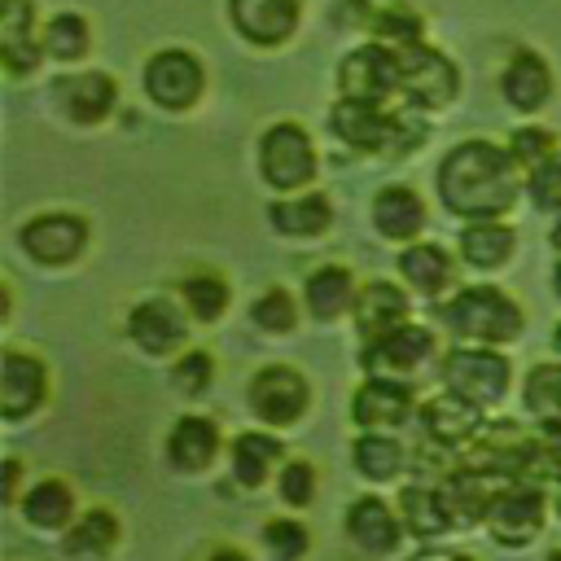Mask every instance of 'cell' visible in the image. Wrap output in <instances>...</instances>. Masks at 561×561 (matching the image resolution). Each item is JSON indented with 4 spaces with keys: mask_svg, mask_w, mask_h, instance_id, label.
I'll return each mask as SVG.
<instances>
[{
    "mask_svg": "<svg viewBox=\"0 0 561 561\" xmlns=\"http://www.w3.org/2000/svg\"><path fill=\"white\" fill-rule=\"evenodd\" d=\"M438 316L456 337H469V342H508L522 333V307L491 285L460 289L451 302L438 307Z\"/></svg>",
    "mask_w": 561,
    "mask_h": 561,
    "instance_id": "cell-2",
    "label": "cell"
},
{
    "mask_svg": "<svg viewBox=\"0 0 561 561\" xmlns=\"http://www.w3.org/2000/svg\"><path fill=\"white\" fill-rule=\"evenodd\" d=\"M346 535L368 552H390L399 543V517L386 508V500L364 495L346 508Z\"/></svg>",
    "mask_w": 561,
    "mask_h": 561,
    "instance_id": "cell-20",
    "label": "cell"
},
{
    "mask_svg": "<svg viewBox=\"0 0 561 561\" xmlns=\"http://www.w3.org/2000/svg\"><path fill=\"white\" fill-rule=\"evenodd\" d=\"M351 416H355V425H364V430H377V425H403L408 416H412V390H408V381H394V377H381V373H373L359 390H355V399H351Z\"/></svg>",
    "mask_w": 561,
    "mask_h": 561,
    "instance_id": "cell-11",
    "label": "cell"
},
{
    "mask_svg": "<svg viewBox=\"0 0 561 561\" xmlns=\"http://www.w3.org/2000/svg\"><path fill=\"white\" fill-rule=\"evenodd\" d=\"M399 508H403V526L412 535H443L451 526V517H456L447 491H434V486H408Z\"/></svg>",
    "mask_w": 561,
    "mask_h": 561,
    "instance_id": "cell-27",
    "label": "cell"
},
{
    "mask_svg": "<svg viewBox=\"0 0 561 561\" xmlns=\"http://www.w3.org/2000/svg\"><path fill=\"white\" fill-rule=\"evenodd\" d=\"M22 513L31 526H44V530H57L70 522L75 513V491L61 482V478H39L26 495H22Z\"/></svg>",
    "mask_w": 561,
    "mask_h": 561,
    "instance_id": "cell-26",
    "label": "cell"
},
{
    "mask_svg": "<svg viewBox=\"0 0 561 561\" xmlns=\"http://www.w3.org/2000/svg\"><path fill=\"white\" fill-rule=\"evenodd\" d=\"M403 316H408V298H403V289H394L386 280L364 285L359 298H355V324H359L364 337H377V333L403 324Z\"/></svg>",
    "mask_w": 561,
    "mask_h": 561,
    "instance_id": "cell-24",
    "label": "cell"
},
{
    "mask_svg": "<svg viewBox=\"0 0 561 561\" xmlns=\"http://www.w3.org/2000/svg\"><path fill=\"white\" fill-rule=\"evenodd\" d=\"M526 408L539 421H561V364H539L526 377Z\"/></svg>",
    "mask_w": 561,
    "mask_h": 561,
    "instance_id": "cell-35",
    "label": "cell"
},
{
    "mask_svg": "<svg viewBox=\"0 0 561 561\" xmlns=\"http://www.w3.org/2000/svg\"><path fill=\"white\" fill-rule=\"evenodd\" d=\"M381 35H390V39H399V44L408 48V44H416L421 22H416L412 13H386V18H381Z\"/></svg>",
    "mask_w": 561,
    "mask_h": 561,
    "instance_id": "cell-44",
    "label": "cell"
},
{
    "mask_svg": "<svg viewBox=\"0 0 561 561\" xmlns=\"http://www.w3.org/2000/svg\"><path fill=\"white\" fill-rule=\"evenodd\" d=\"M486 526H491V535L500 543H526V539H535L539 526H543V495L530 482L500 486V495L486 508Z\"/></svg>",
    "mask_w": 561,
    "mask_h": 561,
    "instance_id": "cell-9",
    "label": "cell"
},
{
    "mask_svg": "<svg viewBox=\"0 0 561 561\" xmlns=\"http://www.w3.org/2000/svg\"><path fill=\"white\" fill-rule=\"evenodd\" d=\"M478 408H482V403H473V399L447 390V394H438V399H430V403L421 408V430H425L434 443L456 447V443H465L469 434H478V425H482Z\"/></svg>",
    "mask_w": 561,
    "mask_h": 561,
    "instance_id": "cell-16",
    "label": "cell"
},
{
    "mask_svg": "<svg viewBox=\"0 0 561 561\" xmlns=\"http://www.w3.org/2000/svg\"><path fill=\"white\" fill-rule=\"evenodd\" d=\"M48 394V373L35 355L26 351H4V373H0V412L4 421H22L35 412Z\"/></svg>",
    "mask_w": 561,
    "mask_h": 561,
    "instance_id": "cell-10",
    "label": "cell"
},
{
    "mask_svg": "<svg viewBox=\"0 0 561 561\" xmlns=\"http://www.w3.org/2000/svg\"><path fill=\"white\" fill-rule=\"evenodd\" d=\"M259 171L276 188H298L316 175V149L298 123H276L263 131L259 145Z\"/></svg>",
    "mask_w": 561,
    "mask_h": 561,
    "instance_id": "cell-3",
    "label": "cell"
},
{
    "mask_svg": "<svg viewBox=\"0 0 561 561\" xmlns=\"http://www.w3.org/2000/svg\"><path fill=\"white\" fill-rule=\"evenodd\" d=\"M443 386L473 399V403H495L508 386V359L500 351H473V346H456L443 359Z\"/></svg>",
    "mask_w": 561,
    "mask_h": 561,
    "instance_id": "cell-4",
    "label": "cell"
},
{
    "mask_svg": "<svg viewBox=\"0 0 561 561\" xmlns=\"http://www.w3.org/2000/svg\"><path fill=\"white\" fill-rule=\"evenodd\" d=\"M552 346H557V351H561V324H557V333H552Z\"/></svg>",
    "mask_w": 561,
    "mask_h": 561,
    "instance_id": "cell-48",
    "label": "cell"
},
{
    "mask_svg": "<svg viewBox=\"0 0 561 561\" xmlns=\"http://www.w3.org/2000/svg\"><path fill=\"white\" fill-rule=\"evenodd\" d=\"M451 561H473V557H451Z\"/></svg>",
    "mask_w": 561,
    "mask_h": 561,
    "instance_id": "cell-52",
    "label": "cell"
},
{
    "mask_svg": "<svg viewBox=\"0 0 561 561\" xmlns=\"http://www.w3.org/2000/svg\"><path fill=\"white\" fill-rule=\"evenodd\" d=\"M263 539H267V548H272L280 561H298V557L307 552V530H302V522H289V517L267 522V526H263Z\"/></svg>",
    "mask_w": 561,
    "mask_h": 561,
    "instance_id": "cell-39",
    "label": "cell"
},
{
    "mask_svg": "<svg viewBox=\"0 0 561 561\" xmlns=\"http://www.w3.org/2000/svg\"><path fill=\"white\" fill-rule=\"evenodd\" d=\"M337 83H342V96H351V101H373V105H377V101H386L390 92L403 88L399 53L368 44V48H359V53H351V57L342 61Z\"/></svg>",
    "mask_w": 561,
    "mask_h": 561,
    "instance_id": "cell-6",
    "label": "cell"
},
{
    "mask_svg": "<svg viewBox=\"0 0 561 561\" xmlns=\"http://www.w3.org/2000/svg\"><path fill=\"white\" fill-rule=\"evenodd\" d=\"M202 561H250L245 552H237V548H210Z\"/></svg>",
    "mask_w": 561,
    "mask_h": 561,
    "instance_id": "cell-45",
    "label": "cell"
},
{
    "mask_svg": "<svg viewBox=\"0 0 561 561\" xmlns=\"http://www.w3.org/2000/svg\"><path fill=\"white\" fill-rule=\"evenodd\" d=\"M552 241H557V245H561V224H557V228H552Z\"/></svg>",
    "mask_w": 561,
    "mask_h": 561,
    "instance_id": "cell-49",
    "label": "cell"
},
{
    "mask_svg": "<svg viewBox=\"0 0 561 561\" xmlns=\"http://www.w3.org/2000/svg\"><path fill=\"white\" fill-rule=\"evenodd\" d=\"M399 70H403V88L399 92L412 105H447L456 96V83H460L456 66L443 53L425 48V44H408L399 53Z\"/></svg>",
    "mask_w": 561,
    "mask_h": 561,
    "instance_id": "cell-7",
    "label": "cell"
},
{
    "mask_svg": "<svg viewBox=\"0 0 561 561\" xmlns=\"http://www.w3.org/2000/svg\"><path fill=\"white\" fill-rule=\"evenodd\" d=\"M430 351H434L430 329H421V324H408V320H403V324H394V329H386V333L368 337L364 368H368V373H408V368H416Z\"/></svg>",
    "mask_w": 561,
    "mask_h": 561,
    "instance_id": "cell-13",
    "label": "cell"
},
{
    "mask_svg": "<svg viewBox=\"0 0 561 561\" xmlns=\"http://www.w3.org/2000/svg\"><path fill=\"white\" fill-rule=\"evenodd\" d=\"M307 307L320 320H337L351 307V272L346 267H316L307 276Z\"/></svg>",
    "mask_w": 561,
    "mask_h": 561,
    "instance_id": "cell-32",
    "label": "cell"
},
{
    "mask_svg": "<svg viewBox=\"0 0 561 561\" xmlns=\"http://www.w3.org/2000/svg\"><path fill=\"white\" fill-rule=\"evenodd\" d=\"M495 482H491V469H460L451 482H447V500H451V513L465 517V522H486V508L495 500Z\"/></svg>",
    "mask_w": 561,
    "mask_h": 561,
    "instance_id": "cell-30",
    "label": "cell"
},
{
    "mask_svg": "<svg viewBox=\"0 0 561 561\" xmlns=\"http://www.w3.org/2000/svg\"><path fill=\"white\" fill-rule=\"evenodd\" d=\"M180 289H184V307H188L197 320H219L224 307H228V285H224L219 276H210V272L188 276Z\"/></svg>",
    "mask_w": 561,
    "mask_h": 561,
    "instance_id": "cell-36",
    "label": "cell"
},
{
    "mask_svg": "<svg viewBox=\"0 0 561 561\" xmlns=\"http://www.w3.org/2000/svg\"><path fill=\"white\" fill-rule=\"evenodd\" d=\"M219 451V425L206 421V416H180L175 430L167 434V460L184 473L193 469H206Z\"/></svg>",
    "mask_w": 561,
    "mask_h": 561,
    "instance_id": "cell-19",
    "label": "cell"
},
{
    "mask_svg": "<svg viewBox=\"0 0 561 561\" xmlns=\"http://www.w3.org/2000/svg\"><path fill=\"white\" fill-rule=\"evenodd\" d=\"M276 491H280L285 504H307L311 491H316V469H311L307 460H289V465H280Z\"/></svg>",
    "mask_w": 561,
    "mask_h": 561,
    "instance_id": "cell-42",
    "label": "cell"
},
{
    "mask_svg": "<svg viewBox=\"0 0 561 561\" xmlns=\"http://www.w3.org/2000/svg\"><path fill=\"white\" fill-rule=\"evenodd\" d=\"M557 513H561V486H557Z\"/></svg>",
    "mask_w": 561,
    "mask_h": 561,
    "instance_id": "cell-50",
    "label": "cell"
},
{
    "mask_svg": "<svg viewBox=\"0 0 561 561\" xmlns=\"http://www.w3.org/2000/svg\"><path fill=\"white\" fill-rule=\"evenodd\" d=\"M83 241H88V228H83L79 215H39V219H31L22 228L26 254L39 259V263H53V267L79 259Z\"/></svg>",
    "mask_w": 561,
    "mask_h": 561,
    "instance_id": "cell-12",
    "label": "cell"
},
{
    "mask_svg": "<svg viewBox=\"0 0 561 561\" xmlns=\"http://www.w3.org/2000/svg\"><path fill=\"white\" fill-rule=\"evenodd\" d=\"M307 403H311V390H307L302 373L289 368V364H267V368H259L254 381H250V408H254L263 421H272V425L298 421V416L307 412Z\"/></svg>",
    "mask_w": 561,
    "mask_h": 561,
    "instance_id": "cell-5",
    "label": "cell"
},
{
    "mask_svg": "<svg viewBox=\"0 0 561 561\" xmlns=\"http://www.w3.org/2000/svg\"><path fill=\"white\" fill-rule=\"evenodd\" d=\"M508 153L517 158V167L535 171V167H539V162H548L557 149H552V136H548V131H539V127H522V131H513Z\"/></svg>",
    "mask_w": 561,
    "mask_h": 561,
    "instance_id": "cell-40",
    "label": "cell"
},
{
    "mask_svg": "<svg viewBox=\"0 0 561 561\" xmlns=\"http://www.w3.org/2000/svg\"><path fill=\"white\" fill-rule=\"evenodd\" d=\"M355 465H359L364 478L386 482V478H394L403 469V447L394 438H386V434H359L355 438Z\"/></svg>",
    "mask_w": 561,
    "mask_h": 561,
    "instance_id": "cell-34",
    "label": "cell"
},
{
    "mask_svg": "<svg viewBox=\"0 0 561 561\" xmlns=\"http://www.w3.org/2000/svg\"><path fill=\"white\" fill-rule=\"evenodd\" d=\"M530 197L543 210H561V153H552L530 171Z\"/></svg>",
    "mask_w": 561,
    "mask_h": 561,
    "instance_id": "cell-41",
    "label": "cell"
},
{
    "mask_svg": "<svg viewBox=\"0 0 561 561\" xmlns=\"http://www.w3.org/2000/svg\"><path fill=\"white\" fill-rule=\"evenodd\" d=\"M114 539H118V522H114V513H110V508H88V513L70 526V535H66V552H75V557H101V552L114 548Z\"/></svg>",
    "mask_w": 561,
    "mask_h": 561,
    "instance_id": "cell-33",
    "label": "cell"
},
{
    "mask_svg": "<svg viewBox=\"0 0 561 561\" xmlns=\"http://www.w3.org/2000/svg\"><path fill=\"white\" fill-rule=\"evenodd\" d=\"M548 561H561V552H552V557H548Z\"/></svg>",
    "mask_w": 561,
    "mask_h": 561,
    "instance_id": "cell-51",
    "label": "cell"
},
{
    "mask_svg": "<svg viewBox=\"0 0 561 561\" xmlns=\"http://www.w3.org/2000/svg\"><path fill=\"white\" fill-rule=\"evenodd\" d=\"M13 495H18V460L4 465V500H13Z\"/></svg>",
    "mask_w": 561,
    "mask_h": 561,
    "instance_id": "cell-46",
    "label": "cell"
},
{
    "mask_svg": "<svg viewBox=\"0 0 561 561\" xmlns=\"http://www.w3.org/2000/svg\"><path fill=\"white\" fill-rule=\"evenodd\" d=\"M127 333L140 351L149 355H171L180 342H184V320L175 316L171 302H136L131 316H127Z\"/></svg>",
    "mask_w": 561,
    "mask_h": 561,
    "instance_id": "cell-18",
    "label": "cell"
},
{
    "mask_svg": "<svg viewBox=\"0 0 561 561\" xmlns=\"http://www.w3.org/2000/svg\"><path fill=\"white\" fill-rule=\"evenodd\" d=\"M500 88H504V101H508V105H517V110H539V105L548 101V92H552V75H548V66H543L539 53H517V57L508 61Z\"/></svg>",
    "mask_w": 561,
    "mask_h": 561,
    "instance_id": "cell-23",
    "label": "cell"
},
{
    "mask_svg": "<svg viewBox=\"0 0 561 561\" xmlns=\"http://www.w3.org/2000/svg\"><path fill=\"white\" fill-rule=\"evenodd\" d=\"M210 377H215V359H210L206 351H188V355L175 364V386H184L188 394H197L202 386H210Z\"/></svg>",
    "mask_w": 561,
    "mask_h": 561,
    "instance_id": "cell-43",
    "label": "cell"
},
{
    "mask_svg": "<svg viewBox=\"0 0 561 561\" xmlns=\"http://www.w3.org/2000/svg\"><path fill=\"white\" fill-rule=\"evenodd\" d=\"M552 285H557V294H561V263H557V272H552Z\"/></svg>",
    "mask_w": 561,
    "mask_h": 561,
    "instance_id": "cell-47",
    "label": "cell"
},
{
    "mask_svg": "<svg viewBox=\"0 0 561 561\" xmlns=\"http://www.w3.org/2000/svg\"><path fill=\"white\" fill-rule=\"evenodd\" d=\"M460 254L473 267H500L513 254V228H504L500 219H473L460 232Z\"/></svg>",
    "mask_w": 561,
    "mask_h": 561,
    "instance_id": "cell-28",
    "label": "cell"
},
{
    "mask_svg": "<svg viewBox=\"0 0 561 561\" xmlns=\"http://www.w3.org/2000/svg\"><path fill=\"white\" fill-rule=\"evenodd\" d=\"M272 215V228L276 232H289V237H316V232H324L329 228V219H333V210H329V197H320V193H307V197H294V202H276V206H267Z\"/></svg>",
    "mask_w": 561,
    "mask_h": 561,
    "instance_id": "cell-29",
    "label": "cell"
},
{
    "mask_svg": "<svg viewBox=\"0 0 561 561\" xmlns=\"http://www.w3.org/2000/svg\"><path fill=\"white\" fill-rule=\"evenodd\" d=\"M0 57L13 75L35 70L39 48L31 35V4L26 0H0Z\"/></svg>",
    "mask_w": 561,
    "mask_h": 561,
    "instance_id": "cell-21",
    "label": "cell"
},
{
    "mask_svg": "<svg viewBox=\"0 0 561 561\" xmlns=\"http://www.w3.org/2000/svg\"><path fill=\"white\" fill-rule=\"evenodd\" d=\"M250 316H254L259 329H267V333H285V329H294V298H289L285 289H267V294L250 307Z\"/></svg>",
    "mask_w": 561,
    "mask_h": 561,
    "instance_id": "cell-38",
    "label": "cell"
},
{
    "mask_svg": "<svg viewBox=\"0 0 561 561\" xmlns=\"http://www.w3.org/2000/svg\"><path fill=\"white\" fill-rule=\"evenodd\" d=\"M329 123L351 149H368V153L386 149V140L399 136V118H386L373 101H351V96H342V105H333Z\"/></svg>",
    "mask_w": 561,
    "mask_h": 561,
    "instance_id": "cell-15",
    "label": "cell"
},
{
    "mask_svg": "<svg viewBox=\"0 0 561 561\" xmlns=\"http://www.w3.org/2000/svg\"><path fill=\"white\" fill-rule=\"evenodd\" d=\"M232 22L254 44H280L294 35L298 4L294 0H232Z\"/></svg>",
    "mask_w": 561,
    "mask_h": 561,
    "instance_id": "cell-17",
    "label": "cell"
},
{
    "mask_svg": "<svg viewBox=\"0 0 561 561\" xmlns=\"http://www.w3.org/2000/svg\"><path fill=\"white\" fill-rule=\"evenodd\" d=\"M438 197L451 215L495 219L517 197V158L491 140H465L438 167Z\"/></svg>",
    "mask_w": 561,
    "mask_h": 561,
    "instance_id": "cell-1",
    "label": "cell"
},
{
    "mask_svg": "<svg viewBox=\"0 0 561 561\" xmlns=\"http://www.w3.org/2000/svg\"><path fill=\"white\" fill-rule=\"evenodd\" d=\"M399 272H403L421 294H438V289L451 280V254H447L443 245H434V241H421V245L403 250Z\"/></svg>",
    "mask_w": 561,
    "mask_h": 561,
    "instance_id": "cell-31",
    "label": "cell"
},
{
    "mask_svg": "<svg viewBox=\"0 0 561 561\" xmlns=\"http://www.w3.org/2000/svg\"><path fill=\"white\" fill-rule=\"evenodd\" d=\"M44 48H48L57 61L79 57V53L88 48V26H83V18H79V13H57V18L48 22V31H44Z\"/></svg>",
    "mask_w": 561,
    "mask_h": 561,
    "instance_id": "cell-37",
    "label": "cell"
},
{
    "mask_svg": "<svg viewBox=\"0 0 561 561\" xmlns=\"http://www.w3.org/2000/svg\"><path fill=\"white\" fill-rule=\"evenodd\" d=\"M53 101L75 123H101L114 110V79L110 75H96V70L66 75V79L53 83Z\"/></svg>",
    "mask_w": 561,
    "mask_h": 561,
    "instance_id": "cell-14",
    "label": "cell"
},
{
    "mask_svg": "<svg viewBox=\"0 0 561 561\" xmlns=\"http://www.w3.org/2000/svg\"><path fill=\"white\" fill-rule=\"evenodd\" d=\"M373 224H377L381 237L408 241V237L421 232V224H425V206H421V197H416L412 188L390 184V188H381L377 202H373Z\"/></svg>",
    "mask_w": 561,
    "mask_h": 561,
    "instance_id": "cell-22",
    "label": "cell"
},
{
    "mask_svg": "<svg viewBox=\"0 0 561 561\" xmlns=\"http://www.w3.org/2000/svg\"><path fill=\"white\" fill-rule=\"evenodd\" d=\"M280 456H285V447H280V438H272V434L250 430V434L232 438V473H237V482H245V486L267 482V473L280 465Z\"/></svg>",
    "mask_w": 561,
    "mask_h": 561,
    "instance_id": "cell-25",
    "label": "cell"
},
{
    "mask_svg": "<svg viewBox=\"0 0 561 561\" xmlns=\"http://www.w3.org/2000/svg\"><path fill=\"white\" fill-rule=\"evenodd\" d=\"M145 92L167 110H188L202 92V66L184 48H162L145 66Z\"/></svg>",
    "mask_w": 561,
    "mask_h": 561,
    "instance_id": "cell-8",
    "label": "cell"
}]
</instances>
